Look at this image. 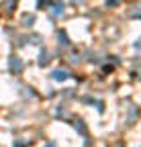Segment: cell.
I'll list each match as a JSON object with an SVG mask.
<instances>
[{"mask_svg": "<svg viewBox=\"0 0 141 147\" xmlns=\"http://www.w3.org/2000/svg\"><path fill=\"white\" fill-rule=\"evenodd\" d=\"M21 67H23V63H21V59H19V57H12V59H10V69H12L14 74H19V71H21Z\"/></svg>", "mask_w": 141, "mask_h": 147, "instance_id": "6da1fadb", "label": "cell"}, {"mask_svg": "<svg viewBox=\"0 0 141 147\" xmlns=\"http://www.w3.org/2000/svg\"><path fill=\"white\" fill-rule=\"evenodd\" d=\"M53 78H55V80H65V78H67V71H55Z\"/></svg>", "mask_w": 141, "mask_h": 147, "instance_id": "7a4b0ae2", "label": "cell"}, {"mask_svg": "<svg viewBox=\"0 0 141 147\" xmlns=\"http://www.w3.org/2000/svg\"><path fill=\"white\" fill-rule=\"evenodd\" d=\"M47 147H55V145H53V143H49V145H47Z\"/></svg>", "mask_w": 141, "mask_h": 147, "instance_id": "3957f363", "label": "cell"}]
</instances>
